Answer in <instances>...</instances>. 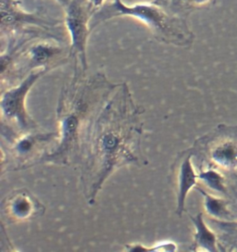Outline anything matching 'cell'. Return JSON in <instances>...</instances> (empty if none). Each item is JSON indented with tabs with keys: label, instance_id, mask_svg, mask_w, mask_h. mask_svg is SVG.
Returning a JSON list of instances; mask_svg holds the SVG:
<instances>
[{
	"label": "cell",
	"instance_id": "6da1fadb",
	"mask_svg": "<svg viewBox=\"0 0 237 252\" xmlns=\"http://www.w3.org/2000/svg\"><path fill=\"white\" fill-rule=\"evenodd\" d=\"M144 109L126 83L118 85L90 126L82 152L81 182L87 203H95L109 177L126 165L147 164L141 150Z\"/></svg>",
	"mask_w": 237,
	"mask_h": 252
},
{
	"label": "cell",
	"instance_id": "7a4b0ae2",
	"mask_svg": "<svg viewBox=\"0 0 237 252\" xmlns=\"http://www.w3.org/2000/svg\"><path fill=\"white\" fill-rule=\"evenodd\" d=\"M85 74L82 68H74L71 82L61 89L57 108L58 141L41 163L67 166L80 160L90 126L118 87V84H112L101 72L88 78Z\"/></svg>",
	"mask_w": 237,
	"mask_h": 252
},
{
	"label": "cell",
	"instance_id": "3957f363",
	"mask_svg": "<svg viewBox=\"0 0 237 252\" xmlns=\"http://www.w3.org/2000/svg\"><path fill=\"white\" fill-rule=\"evenodd\" d=\"M129 17L141 22L156 39L167 45L189 47L194 34L184 17L171 8L165 0H151L127 5L122 0L106 2L95 10L91 20V30L114 18Z\"/></svg>",
	"mask_w": 237,
	"mask_h": 252
},
{
	"label": "cell",
	"instance_id": "277c9868",
	"mask_svg": "<svg viewBox=\"0 0 237 252\" xmlns=\"http://www.w3.org/2000/svg\"><path fill=\"white\" fill-rule=\"evenodd\" d=\"M48 73L47 71H33L14 87L4 90L1 95V117L3 136L10 140L18 134L32 132L36 127L26 109V98L35 82Z\"/></svg>",
	"mask_w": 237,
	"mask_h": 252
},
{
	"label": "cell",
	"instance_id": "5b68a950",
	"mask_svg": "<svg viewBox=\"0 0 237 252\" xmlns=\"http://www.w3.org/2000/svg\"><path fill=\"white\" fill-rule=\"evenodd\" d=\"M65 10L64 24L70 36V59L75 68L87 71V48L92 32L91 20L96 8L89 0H71Z\"/></svg>",
	"mask_w": 237,
	"mask_h": 252
},
{
	"label": "cell",
	"instance_id": "8992f818",
	"mask_svg": "<svg viewBox=\"0 0 237 252\" xmlns=\"http://www.w3.org/2000/svg\"><path fill=\"white\" fill-rule=\"evenodd\" d=\"M0 30L2 36L8 35L9 37H13L17 33L22 32L46 36L36 32L35 30L55 36L54 32L59 26L60 22L51 20L38 12L30 13L25 11L18 0H0Z\"/></svg>",
	"mask_w": 237,
	"mask_h": 252
},
{
	"label": "cell",
	"instance_id": "52a82bcc",
	"mask_svg": "<svg viewBox=\"0 0 237 252\" xmlns=\"http://www.w3.org/2000/svg\"><path fill=\"white\" fill-rule=\"evenodd\" d=\"M58 133H32L18 134L9 140L10 157L14 164L13 170H24L41 163L43 158L48 154V147L57 144ZM55 147V146H54Z\"/></svg>",
	"mask_w": 237,
	"mask_h": 252
},
{
	"label": "cell",
	"instance_id": "ba28073f",
	"mask_svg": "<svg viewBox=\"0 0 237 252\" xmlns=\"http://www.w3.org/2000/svg\"><path fill=\"white\" fill-rule=\"evenodd\" d=\"M196 154L194 148L181 151L171 166V176L176 192V214L182 217L185 211L186 197L198 186V174L192 162Z\"/></svg>",
	"mask_w": 237,
	"mask_h": 252
},
{
	"label": "cell",
	"instance_id": "9c48e42d",
	"mask_svg": "<svg viewBox=\"0 0 237 252\" xmlns=\"http://www.w3.org/2000/svg\"><path fill=\"white\" fill-rule=\"evenodd\" d=\"M46 207L27 189H16L10 192L1 202L3 219L9 223L24 222L42 216Z\"/></svg>",
	"mask_w": 237,
	"mask_h": 252
},
{
	"label": "cell",
	"instance_id": "30bf717a",
	"mask_svg": "<svg viewBox=\"0 0 237 252\" xmlns=\"http://www.w3.org/2000/svg\"><path fill=\"white\" fill-rule=\"evenodd\" d=\"M189 215L190 220L195 227L194 242L192 245V251L194 252H219L218 236L209 228L205 220L204 214L199 213L196 216Z\"/></svg>",
	"mask_w": 237,
	"mask_h": 252
},
{
	"label": "cell",
	"instance_id": "8fae6325",
	"mask_svg": "<svg viewBox=\"0 0 237 252\" xmlns=\"http://www.w3.org/2000/svg\"><path fill=\"white\" fill-rule=\"evenodd\" d=\"M211 163L225 171H237V142L230 139L214 143L207 150Z\"/></svg>",
	"mask_w": 237,
	"mask_h": 252
},
{
	"label": "cell",
	"instance_id": "7c38bea8",
	"mask_svg": "<svg viewBox=\"0 0 237 252\" xmlns=\"http://www.w3.org/2000/svg\"><path fill=\"white\" fill-rule=\"evenodd\" d=\"M196 189L204 197V208L207 216L221 222H230L234 220L226 200L209 194L204 189L198 187Z\"/></svg>",
	"mask_w": 237,
	"mask_h": 252
},
{
	"label": "cell",
	"instance_id": "4fadbf2b",
	"mask_svg": "<svg viewBox=\"0 0 237 252\" xmlns=\"http://www.w3.org/2000/svg\"><path fill=\"white\" fill-rule=\"evenodd\" d=\"M198 174V180L202 182L206 187L216 193L226 195L227 187L223 174L216 170L212 166L209 165L207 168H201Z\"/></svg>",
	"mask_w": 237,
	"mask_h": 252
},
{
	"label": "cell",
	"instance_id": "5bb4252c",
	"mask_svg": "<svg viewBox=\"0 0 237 252\" xmlns=\"http://www.w3.org/2000/svg\"><path fill=\"white\" fill-rule=\"evenodd\" d=\"M127 252H176L177 246L172 241H163L157 245H154L153 248H148L144 245L133 244L125 245Z\"/></svg>",
	"mask_w": 237,
	"mask_h": 252
},
{
	"label": "cell",
	"instance_id": "9a60e30c",
	"mask_svg": "<svg viewBox=\"0 0 237 252\" xmlns=\"http://www.w3.org/2000/svg\"><path fill=\"white\" fill-rule=\"evenodd\" d=\"M216 0H173L172 6L174 8L188 10L194 8H203L209 7Z\"/></svg>",
	"mask_w": 237,
	"mask_h": 252
},
{
	"label": "cell",
	"instance_id": "2e32d148",
	"mask_svg": "<svg viewBox=\"0 0 237 252\" xmlns=\"http://www.w3.org/2000/svg\"><path fill=\"white\" fill-rule=\"evenodd\" d=\"M89 1L92 3V5H93L96 9L100 8V7H102L103 5L107 2V0H89Z\"/></svg>",
	"mask_w": 237,
	"mask_h": 252
},
{
	"label": "cell",
	"instance_id": "e0dca14e",
	"mask_svg": "<svg viewBox=\"0 0 237 252\" xmlns=\"http://www.w3.org/2000/svg\"><path fill=\"white\" fill-rule=\"evenodd\" d=\"M62 8H65L68 7V5L71 2V0H55Z\"/></svg>",
	"mask_w": 237,
	"mask_h": 252
}]
</instances>
